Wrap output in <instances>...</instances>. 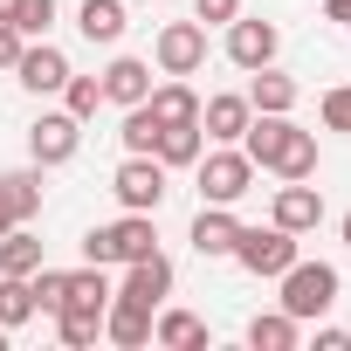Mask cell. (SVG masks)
Returning a JSON list of instances; mask_svg holds the SVG:
<instances>
[{"label":"cell","mask_w":351,"mask_h":351,"mask_svg":"<svg viewBox=\"0 0 351 351\" xmlns=\"http://www.w3.org/2000/svg\"><path fill=\"white\" fill-rule=\"evenodd\" d=\"M21 49H28V35H21L14 21H0V69H14V62H21Z\"/></svg>","instance_id":"cell-33"},{"label":"cell","mask_w":351,"mask_h":351,"mask_svg":"<svg viewBox=\"0 0 351 351\" xmlns=\"http://www.w3.org/2000/svg\"><path fill=\"white\" fill-rule=\"evenodd\" d=\"M76 28H83V42L117 49V42H124V0H83V8H76Z\"/></svg>","instance_id":"cell-19"},{"label":"cell","mask_w":351,"mask_h":351,"mask_svg":"<svg viewBox=\"0 0 351 351\" xmlns=\"http://www.w3.org/2000/svg\"><path fill=\"white\" fill-rule=\"evenodd\" d=\"M248 344L255 351H296L303 344V324L289 310H262V317H248Z\"/></svg>","instance_id":"cell-21"},{"label":"cell","mask_w":351,"mask_h":351,"mask_svg":"<svg viewBox=\"0 0 351 351\" xmlns=\"http://www.w3.org/2000/svg\"><path fill=\"white\" fill-rule=\"evenodd\" d=\"M152 62H158V76H193L207 62V28L200 21H165L158 42H152Z\"/></svg>","instance_id":"cell-7"},{"label":"cell","mask_w":351,"mask_h":351,"mask_svg":"<svg viewBox=\"0 0 351 351\" xmlns=\"http://www.w3.org/2000/svg\"><path fill=\"white\" fill-rule=\"evenodd\" d=\"M145 110H152L158 124H200V90H193L186 76H165V83H152Z\"/></svg>","instance_id":"cell-16"},{"label":"cell","mask_w":351,"mask_h":351,"mask_svg":"<svg viewBox=\"0 0 351 351\" xmlns=\"http://www.w3.org/2000/svg\"><path fill=\"white\" fill-rule=\"evenodd\" d=\"M28 289H35V317H56L62 296H69V269H49V262H42V269L28 276Z\"/></svg>","instance_id":"cell-28"},{"label":"cell","mask_w":351,"mask_h":351,"mask_svg":"<svg viewBox=\"0 0 351 351\" xmlns=\"http://www.w3.org/2000/svg\"><path fill=\"white\" fill-rule=\"evenodd\" d=\"M158 131H165V124H158V117H152L145 104H131V110H124V131H117V138H124V152H152V145H158Z\"/></svg>","instance_id":"cell-29"},{"label":"cell","mask_w":351,"mask_h":351,"mask_svg":"<svg viewBox=\"0 0 351 351\" xmlns=\"http://www.w3.org/2000/svg\"><path fill=\"white\" fill-rule=\"evenodd\" d=\"M324 14L330 21H351V0H324Z\"/></svg>","instance_id":"cell-35"},{"label":"cell","mask_w":351,"mask_h":351,"mask_svg":"<svg viewBox=\"0 0 351 351\" xmlns=\"http://www.w3.org/2000/svg\"><path fill=\"white\" fill-rule=\"evenodd\" d=\"M0 200H8V214H14V221H35V214H42V165L0 172Z\"/></svg>","instance_id":"cell-20"},{"label":"cell","mask_w":351,"mask_h":351,"mask_svg":"<svg viewBox=\"0 0 351 351\" xmlns=\"http://www.w3.org/2000/svg\"><path fill=\"white\" fill-rule=\"evenodd\" d=\"M14 28H21L28 42H42V35L56 28V0H14Z\"/></svg>","instance_id":"cell-30"},{"label":"cell","mask_w":351,"mask_h":351,"mask_svg":"<svg viewBox=\"0 0 351 351\" xmlns=\"http://www.w3.org/2000/svg\"><path fill=\"white\" fill-rule=\"evenodd\" d=\"M317 351H351V330H337V324H324V330H317Z\"/></svg>","instance_id":"cell-34"},{"label":"cell","mask_w":351,"mask_h":351,"mask_svg":"<svg viewBox=\"0 0 351 351\" xmlns=\"http://www.w3.org/2000/svg\"><path fill=\"white\" fill-rule=\"evenodd\" d=\"M186 241H193V255H200V262H228V255H234V241H241L234 207H214V200H207V207L193 214V234H186Z\"/></svg>","instance_id":"cell-12"},{"label":"cell","mask_w":351,"mask_h":351,"mask_svg":"<svg viewBox=\"0 0 351 351\" xmlns=\"http://www.w3.org/2000/svg\"><path fill=\"white\" fill-rule=\"evenodd\" d=\"M248 117H255L248 90H221V97H207V104H200V131H207V145H241Z\"/></svg>","instance_id":"cell-11"},{"label":"cell","mask_w":351,"mask_h":351,"mask_svg":"<svg viewBox=\"0 0 351 351\" xmlns=\"http://www.w3.org/2000/svg\"><path fill=\"white\" fill-rule=\"evenodd\" d=\"M276 282H282V310H289L296 324H310V317H330V303H337V289H344L330 262H303V255H296V262H289Z\"/></svg>","instance_id":"cell-2"},{"label":"cell","mask_w":351,"mask_h":351,"mask_svg":"<svg viewBox=\"0 0 351 351\" xmlns=\"http://www.w3.org/2000/svg\"><path fill=\"white\" fill-rule=\"evenodd\" d=\"M228 262H241L248 276H282V269L296 262V234L276 228V221H269V228H241V241H234Z\"/></svg>","instance_id":"cell-6"},{"label":"cell","mask_w":351,"mask_h":351,"mask_svg":"<svg viewBox=\"0 0 351 351\" xmlns=\"http://www.w3.org/2000/svg\"><path fill=\"white\" fill-rule=\"evenodd\" d=\"M152 248H158L152 214H124V221L83 234V262H97V269H124V262H138V255H152Z\"/></svg>","instance_id":"cell-1"},{"label":"cell","mask_w":351,"mask_h":351,"mask_svg":"<svg viewBox=\"0 0 351 351\" xmlns=\"http://www.w3.org/2000/svg\"><path fill=\"white\" fill-rule=\"evenodd\" d=\"M234 14H241V0H193V21L200 28H228Z\"/></svg>","instance_id":"cell-32"},{"label":"cell","mask_w":351,"mask_h":351,"mask_svg":"<svg viewBox=\"0 0 351 351\" xmlns=\"http://www.w3.org/2000/svg\"><path fill=\"white\" fill-rule=\"evenodd\" d=\"M152 344H165V351H200V344H207V324H200L193 310H165V317H152Z\"/></svg>","instance_id":"cell-23"},{"label":"cell","mask_w":351,"mask_h":351,"mask_svg":"<svg viewBox=\"0 0 351 351\" xmlns=\"http://www.w3.org/2000/svg\"><path fill=\"white\" fill-rule=\"evenodd\" d=\"M14 83H21V90H35V97H56V90L69 83V56H62V49L42 35V42H28V49H21V62H14Z\"/></svg>","instance_id":"cell-8"},{"label":"cell","mask_w":351,"mask_h":351,"mask_svg":"<svg viewBox=\"0 0 351 351\" xmlns=\"http://www.w3.org/2000/svg\"><path fill=\"white\" fill-rule=\"evenodd\" d=\"M8 337H14V330H8V324H0V351H8Z\"/></svg>","instance_id":"cell-38"},{"label":"cell","mask_w":351,"mask_h":351,"mask_svg":"<svg viewBox=\"0 0 351 351\" xmlns=\"http://www.w3.org/2000/svg\"><path fill=\"white\" fill-rule=\"evenodd\" d=\"M110 193H117L124 214H158V207H165V165H158L152 152H131V158L110 172Z\"/></svg>","instance_id":"cell-4"},{"label":"cell","mask_w":351,"mask_h":351,"mask_svg":"<svg viewBox=\"0 0 351 351\" xmlns=\"http://www.w3.org/2000/svg\"><path fill=\"white\" fill-rule=\"evenodd\" d=\"M344 248H351V214H344Z\"/></svg>","instance_id":"cell-39"},{"label":"cell","mask_w":351,"mask_h":351,"mask_svg":"<svg viewBox=\"0 0 351 351\" xmlns=\"http://www.w3.org/2000/svg\"><path fill=\"white\" fill-rule=\"evenodd\" d=\"M83 152V117H69V110H42L35 124H28V158L49 172V165H69Z\"/></svg>","instance_id":"cell-5"},{"label":"cell","mask_w":351,"mask_h":351,"mask_svg":"<svg viewBox=\"0 0 351 351\" xmlns=\"http://www.w3.org/2000/svg\"><path fill=\"white\" fill-rule=\"evenodd\" d=\"M344 28H351V21H344Z\"/></svg>","instance_id":"cell-40"},{"label":"cell","mask_w":351,"mask_h":351,"mask_svg":"<svg viewBox=\"0 0 351 351\" xmlns=\"http://www.w3.org/2000/svg\"><path fill=\"white\" fill-rule=\"evenodd\" d=\"M152 317H158V310H145V303H131V296H110V303H104V337L124 344V351H138V344H152Z\"/></svg>","instance_id":"cell-15"},{"label":"cell","mask_w":351,"mask_h":351,"mask_svg":"<svg viewBox=\"0 0 351 351\" xmlns=\"http://www.w3.org/2000/svg\"><path fill=\"white\" fill-rule=\"evenodd\" d=\"M56 337H62V344H97V337H104V310L62 303V310H56Z\"/></svg>","instance_id":"cell-25"},{"label":"cell","mask_w":351,"mask_h":351,"mask_svg":"<svg viewBox=\"0 0 351 351\" xmlns=\"http://www.w3.org/2000/svg\"><path fill=\"white\" fill-rule=\"evenodd\" d=\"M0 21H14V0H0Z\"/></svg>","instance_id":"cell-37"},{"label":"cell","mask_w":351,"mask_h":351,"mask_svg":"<svg viewBox=\"0 0 351 351\" xmlns=\"http://www.w3.org/2000/svg\"><path fill=\"white\" fill-rule=\"evenodd\" d=\"M8 228H14V214H8V200H0V234H8Z\"/></svg>","instance_id":"cell-36"},{"label":"cell","mask_w":351,"mask_h":351,"mask_svg":"<svg viewBox=\"0 0 351 351\" xmlns=\"http://www.w3.org/2000/svg\"><path fill=\"white\" fill-rule=\"evenodd\" d=\"M117 296H131V303H145V310H165V296H172V262H165L158 248H152V255H138V262H124Z\"/></svg>","instance_id":"cell-13"},{"label":"cell","mask_w":351,"mask_h":351,"mask_svg":"<svg viewBox=\"0 0 351 351\" xmlns=\"http://www.w3.org/2000/svg\"><path fill=\"white\" fill-rule=\"evenodd\" d=\"M276 49H282V28L276 21H228V62L234 69H262V62H276Z\"/></svg>","instance_id":"cell-10"},{"label":"cell","mask_w":351,"mask_h":351,"mask_svg":"<svg viewBox=\"0 0 351 351\" xmlns=\"http://www.w3.org/2000/svg\"><path fill=\"white\" fill-rule=\"evenodd\" d=\"M296 76H282L276 62H262V69H248V104L255 110H269V117H282V110H296Z\"/></svg>","instance_id":"cell-18"},{"label":"cell","mask_w":351,"mask_h":351,"mask_svg":"<svg viewBox=\"0 0 351 351\" xmlns=\"http://www.w3.org/2000/svg\"><path fill=\"white\" fill-rule=\"evenodd\" d=\"M62 110L90 124V117L104 110V76H76V69H69V83H62Z\"/></svg>","instance_id":"cell-26"},{"label":"cell","mask_w":351,"mask_h":351,"mask_svg":"<svg viewBox=\"0 0 351 351\" xmlns=\"http://www.w3.org/2000/svg\"><path fill=\"white\" fill-rule=\"evenodd\" d=\"M193 172H200V200H214V207H234V200L255 186V158H248L241 145L200 152V158H193Z\"/></svg>","instance_id":"cell-3"},{"label":"cell","mask_w":351,"mask_h":351,"mask_svg":"<svg viewBox=\"0 0 351 351\" xmlns=\"http://www.w3.org/2000/svg\"><path fill=\"white\" fill-rule=\"evenodd\" d=\"M262 172H276V180H310L317 172V131H303L296 117L282 124V138H276V152H269V165Z\"/></svg>","instance_id":"cell-14"},{"label":"cell","mask_w":351,"mask_h":351,"mask_svg":"<svg viewBox=\"0 0 351 351\" xmlns=\"http://www.w3.org/2000/svg\"><path fill=\"white\" fill-rule=\"evenodd\" d=\"M269 221L289 228V234H317V228H324V193L303 186V180H282L276 200H269Z\"/></svg>","instance_id":"cell-9"},{"label":"cell","mask_w":351,"mask_h":351,"mask_svg":"<svg viewBox=\"0 0 351 351\" xmlns=\"http://www.w3.org/2000/svg\"><path fill=\"white\" fill-rule=\"evenodd\" d=\"M42 269V241L28 221H14L8 234H0V276H35Z\"/></svg>","instance_id":"cell-24"},{"label":"cell","mask_w":351,"mask_h":351,"mask_svg":"<svg viewBox=\"0 0 351 351\" xmlns=\"http://www.w3.org/2000/svg\"><path fill=\"white\" fill-rule=\"evenodd\" d=\"M200 152H207V131H200V124H165L158 145H152V158H158L165 172H172V165H193Z\"/></svg>","instance_id":"cell-22"},{"label":"cell","mask_w":351,"mask_h":351,"mask_svg":"<svg viewBox=\"0 0 351 351\" xmlns=\"http://www.w3.org/2000/svg\"><path fill=\"white\" fill-rule=\"evenodd\" d=\"M28 317H35V289H28V276H0V324L21 330Z\"/></svg>","instance_id":"cell-27"},{"label":"cell","mask_w":351,"mask_h":351,"mask_svg":"<svg viewBox=\"0 0 351 351\" xmlns=\"http://www.w3.org/2000/svg\"><path fill=\"white\" fill-rule=\"evenodd\" d=\"M317 117H324V131H344V138H351V83H337V90H324V104H317Z\"/></svg>","instance_id":"cell-31"},{"label":"cell","mask_w":351,"mask_h":351,"mask_svg":"<svg viewBox=\"0 0 351 351\" xmlns=\"http://www.w3.org/2000/svg\"><path fill=\"white\" fill-rule=\"evenodd\" d=\"M152 97V62H138V56H117L110 69H104V104H145Z\"/></svg>","instance_id":"cell-17"}]
</instances>
